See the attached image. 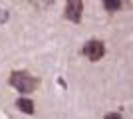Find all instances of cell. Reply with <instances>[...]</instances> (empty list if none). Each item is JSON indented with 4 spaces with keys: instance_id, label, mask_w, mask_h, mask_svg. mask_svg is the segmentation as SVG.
Returning <instances> with one entry per match:
<instances>
[{
    "instance_id": "obj_1",
    "label": "cell",
    "mask_w": 133,
    "mask_h": 119,
    "mask_svg": "<svg viewBox=\"0 0 133 119\" xmlns=\"http://www.w3.org/2000/svg\"><path fill=\"white\" fill-rule=\"evenodd\" d=\"M10 83L14 85L18 91H22V93H30V91L36 89L38 79H34L32 75H28V74H20V72H16V74H12Z\"/></svg>"
},
{
    "instance_id": "obj_2",
    "label": "cell",
    "mask_w": 133,
    "mask_h": 119,
    "mask_svg": "<svg viewBox=\"0 0 133 119\" xmlns=\"http://www.w3.org/2000/svg\"><path fill=\"white\" fill-rule=\"evenodd\" d=\"M83 54H85V58H88L89 62H97L105 54V46L99 40H89L88 44L83 46Z\"/></svg>"
},
{
    "instance_id": "obj_3",
    "label": "cell",
    "mask_w": 133,
    "mask_h": 119,
    "mask_svg": "<svg viewBox=\"0 0 133 119\" xmlns=\"http://www.w3.org/2000/svg\"><path fill=\"white\" fill-rule=\"evenodd\" d=\"M82 12H83V4L79 0H70L66 4V18L72 22H79L82 20Z\"/></svg>"
},
{
    "instance_id": "obj_4",
    "label": "cell",
    "mask_w": 133,
    "mask_h": 119,
    "mask_svg": "<svg viewBox=\"0 0 133 119\" xmlns=\"http://www.w3.org/2000/svg\"><path fill=\"white\" fill-rule=\"evenodd\" d=\"M16 107L20 109V111H24V113H28V115L34 113V103L30 101V99H24V97H20L16 101Z\"/></svg>"
},
{
    "instance_id": "obj_5",
    "label": "cell",
    "mask_w": 133,
    "mask_h": 119,
    "mask_svg": "<svg viewBox=\"0 0 133 119\" xmlns=\"http://www.w3.org/2000/svg\"><path fill=\"white\" fill-rule=\"evenodd\" d=\"M103 8H105L107 12H117L121 8V2H119V0H105V2H103Z\"/></svg>"
},
{
    "instance_id": "obj_6",
    "label": "cell",
    "mask_w": 133,
    "mask_h": 119,
    "mask_svg": "<svg viewBox=\"0 0 133 119\" xmlns=\"http://www.w3.org/2000/svg\"><path fill=\"white\" fill-rule=\"evenodd\" d=\"M8 16H10V14H8V10H4V8H0V24H4L6 20H8Z\"/></svg>"
},
{
    "instance_id": "obj_7",
    "label": "cell",
    "mask_w": 133,
    "mask_h": 119,
    "mask_svg": "<svg viewBox=\"0 0 133 119\" xmlns=\"http://www.w3.org/2000/svg\"><path fill=\"white\" fill-rule=\"evenodd\" d=\"M103 119H121V115L115 113V111H111V113H105V117Z\"/></svg>"
}]
</instances>
